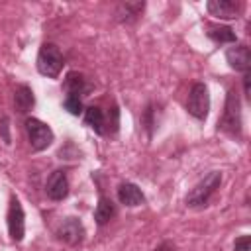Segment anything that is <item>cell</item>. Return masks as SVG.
Wrapping results in <instances>:
<instances>
[{
    "instance_id": "cell-1",
    "label": "cell",
    "mask_w": 251,
    "mask_h": 251,
    "mask_svg": "<svg viewBox=\"0 0 251 251\" xmlns=\"http://www.w3.org/2000/svg\"><path fill=\"white\" fill-rule=\"evenodd\" d=\"M218 131L226 133L227 137L239 141L243 137V120H241V98L235 88H229L226 94L224 112L218 120Z\"/></svg>"
},
{
    "instance_id": "cell-2",
    "label": "cell",
    "mask_w": 251,
    "mask_h": 251,
    "mask_svg": "<svg viewBox=\"0 0 251 251\" xmlns=\"http://www.w3.org/2000/svg\"><path fill=\"white\" fill-rule=\"evenodd\" d=\"M220 184H222V173L220 171H210L200 182H196L190 188V192L184 198V204L188 208H204L210 202V198L218 192Z\"/></svg>"
},
{
    "instance_id": "cell-3",
    "label": "cell",
    "mask_w": 251,
    "mask_h": 251,
    "mask_svg": "<svg viewBox=\"0 0 251 251\" xmlns=\"http://www.w3.org/2000/svg\"><path fill=\"white\" fill-rule=\"evenodd\" d=\"M63 65H65V57L61 49L55 43H41L37 51V61H35L37 73L47 78H57L63 71Z\"/></svg>"
},
{
    "instance_id": "cell-4",
    "label": "cell",
    "mask_w": 251,
    "mask_h": 251,
    "mask_svg": "<svg viewBox=\"0 0 251 251\" xmlns=\"http://www.w3.org/2000/svg\"><path fill=\"white\" fill-rule=\"evenodd\" d=\"M186 112L204 122L210 114V92H208V86L204 82H194L188 90V98H186Z\"/></svg>"
},
{
    "instance_id": "cell-5",
    "label": "cell",
    "mask_w": 251,
    "mask_h": 251,
    "mask_svg": "<svg viewBox=\"0 0 251 251\" xmlns=\"http://www.w3.org/2000/svg\"><path fill=\"white\" fill-rule=\"evenodd\" d=\"M24 126H25V133H27V141L31 145V151H35V153L43 151L53 143L55 133L45 122H41L37 118H25Z\"/></svg>"
},
{
    "instance_id": "cell-6",
    "label": "cell",
    "mask_w": 251,
    "mask_h": 251,
    "mask_svg": "<svg viewBox=\"0 0 251 251\" xmlns=\"http://www.w3.org/2000/svg\"><path fill=\"white\" fill-rule=\"evenodd\" d=\"M6 226H8V235L14 243H20L25 235V214L22 208V202L18 196H10L8 212H6Z\"/></svg>"
},
{
    "instance_id": "cell-7",
    "label": "cell",
    "mask_w": 251,
    "mask_h": 251,
    "mask_svg": "<svg viewBox=\"0 0 251 251\" xmlns=\"http://www.w3.org/2000/svg\"><path fill=\"white\" fill-rule=\"evenodd\" d=\"M55 235H57L59 241H63V243H67L71 247H76V245L82 243L86 231H84V226H82L80 218L71 216V218H65L59 224V227L55 229Z\"/></svg>"
},
{
    "instance_id": "cell-8",
    "label": "cell",
    "mask_w": 251,
    "mask_h": 251,
    "mask_svg": "<svg viewBox=\"0 0 251 251\" xmlns=\"http://www.w3.org/2000/svg\"><path fill=\"white\" fill-rule=\"evenodd\" d=\"M69 176H67V171L65 169H55L49 176H47V182H45V194L47 198H51L53 202H61L69 196Z\"/></svg>"
},
{
    "instance_id": "cell-9",
    "label": "cell",
    "mask_w": 251,
    "mask_h": 251,
    "mask_svg": "<svg viewBox=\"0 0 251 251\" xmlns=\"http://www.w3.org/2000/svg\"><path fill=\"white\" fill-rule=\"evenodd\" d=\"M206 10L218 20H237L243 12V4L237 0H208Z\"/></svg>"
},
{
    "instance_id": "cell-10",
    "label": "cell",
    "mask_w": 251,
    "mask_h": 251,
    "mask_svg": "<svg viewBox=\"0 0 251 251\" xmlns=\"http://www.w3.org/2000/svg\"><path fill=\"white\" fill-rule=\"evenodd\" d=\"M226 61L227 65L237 71V73H249V67H251V53H249V47L243 45V43H233L231 47L226 49Z\"/></svg>"
},
{
    "instance_id": "cell-11",
    "label": "cell",
    "mask_w": 251,
    "mask_h": 251,
    "mask_svg": "<svg viewBox=\"0 0 251 251\" xmlns=\"http://www.w3.org/2000/svg\"><path fill=\"white\" fill-rule=\"evenodd\" d=\"M145 10V2H120L114 12V20L124 25L135 24Z\"/></svg>"
},
{
    "instance_id": "cell-12",
    "label": "cell",
    "mask_w": 251,
    "mask_h": 251,
    "mask_svg": "<svg viewBox=\"0 0 251 251\" xmlns=\"http://www.w3.org/2000/svg\"><path fill=\"white\" fill-rule=\"evenodd\" d=\"M118 200H120V204L127 206V208H135V206L145 204V194L135 182L126 180L118 186Z\"/></svg>"
},
{
    "instance_id": "cell-13",
    "label": "cell",
    "mask_w": 251,
    "mask_h": 251,
    "mask_svg": "<svg viewBox=\"0 0 251 251\" xmlns=\"http://www.w3.org/2000/svg\"><path fill=\"white\" fill-rule=\"evenodd\" d=\"M63 88H65V94L82 98V96H86L90 92L92 86L88 84V80L84 78V75H80L76 71H69L67 76H65V80H63Z\"/></svg>"
},
{
    "instance_id": "cell-14",
    "label": "cell",
    "mask_w": 251,
    "mask_h": 251,
    "mask_svg": "<svg viewBox=\"0 0 251 251\" xmlns=\"http://www.w3.org/2000/svg\"><path fill=\"white\" fill-rule=\"evenodd\" d=\"M14 106H16V112L20 114H27L31 112V108L35 106V96H33V90L29 84H18L16 90H14Z\"/></svg>"
},
{
    "instance_id": "cell-15",
    "label": "cell",
    "mask_w": 251,
    "mask_h": 251,
    "mask_svg": "<svg viewBox=\"0 0 251 251\" xmlns=\"http://www.w3.org/2000/svg\"><path fill=\"white\" fill-rule=\"evenodd\" d=\"M82 118H84V124L90 129H94V133L106 135V116L100 106H86L82 112Z\"/></svg>"
},
{
    "instance_id": "cell-16",
    "label": "cell",
    "mask_w": 251,
    "mask_h": 251,
    "mask_svg": "<svg viewBox=\"0 0 251 251\" xmlns=\"http://www.w3.org/2000/svg\"><path fill=\"white\" fill-rule=\"evenodd\" d=\"M206 35H208L214 43H220V45L235 43V41H237L235 31H233L229 25H222V24H206Z\"/></svg>"
},
{
    "instance_id": "cell-17",
    "label": "cell",
    "mask_w": 251,
    "mask_h": 251,
    "mask_svg": "<svg viewBox=\"0 0 251 251\" xmlns=\"http://www.w3.org/2000/svg\"><path fill=\"white\" fill-rule=\"evenodd\" d=\"M114 216H116V204H114L108 196L100 194V196H98L96 210H94V222H96L98 226H106Z\"/></svg>"
},
{
    "instance_id": "cell-18",
    "label": "cell",
    "mask_w": 251,
    "mask_h": 251,
    "mask_svg": "<svg viewBox=\"0 0 251 251\" xmlns=\"http://www.w3.org/2000/svg\"><path fill=\"white\" fill-rule=\"evenodd\" d=\"M63 108H65V110H67L71 116H82V112H84L82 98H78V96H71V94H65Z\"/></svg>"
},
{
    "instance_id": "cell-19",
    "label": "cell",
    "mask_w": 251,
    "mask_h": 251,
    "mask_svg": "<svg viewBox=\"0 0 251 251\" xmlns=\"http://www.w3.org/2000/svg\"><path fill=\"white\" fill-rule=\"evenodd\" d=\"M141 122H143V126H145V129H147V135L151 137V135H153V129H155V126H157V120H155V104H153V102H149V104L145 106Z\"/></svg>"
},
{
    "instance_id": "cell-20",
    "label": "cell",
    "mask_w": 251,
    "mask_h": 251,
    "mask_svg": "<svg viewBox=\"0 0 251 251\" xmlns=\"http://www.w3.org/2000/svg\"><path fill=\"white\" fill-rule=\"evenodd\" d=\"M0 137H2V141L6 145L12 143V137H10V118L8 116H2V120H0Z\"/></svg>"
},
{
    "instance_id": "cell-21",
    "label": "cell",
    "mask_w": 251,
    "mask_h": 251,
    "mask_svg": "<svg viewBox=\"0 0 251 251\" xmlns=\"http://www.w3.org/2000/svg\"><path fill=\"white\" fill-rule=\"evenodd\" d=\"M249 247H251V237H249V235H239V237H235V241H233V251H249Z\"/></svg>"
},
{
    "instance_id": "cell-22",
    "label": "cell",
    "mask_w": 251,
    "mask_h": 251,
    "mask_svg": "<svg viewBox=\"0 0 251 251\" xmlns=\"http://www.w3.org/2000/svg\"><path fill=\"white\" fill-rule=\"evenodd\" d=\"M243 92H245V98L249 100L251 98V75L249 73L243 75Z\"/></svg>"
},
{
    "instance_id": "cell-23",
    "label": "cell",
    "mask_w": 251,
    "mask_h": 251,
    "mask_svg": "<svg viewBox=\"0 0 251 251\" xmlns=\"http://www.w3.org/2000/svg\"><path fill=\"white\" fill-rule=\"evenodd\" d=\"M153 251H176V245H175L173 241H169V239H167V241H161Z\"/></svg>"
}]
</instances>
